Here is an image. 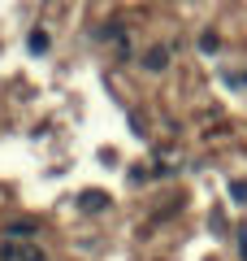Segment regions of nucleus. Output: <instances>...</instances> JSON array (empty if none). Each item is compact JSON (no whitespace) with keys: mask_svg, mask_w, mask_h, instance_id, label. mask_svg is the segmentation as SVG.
<instances>
[{"mask_svg":"<svg viewBox=\"0 0 247 261\" xmlns=\"http://www.w3.org/2000/svg\"><path fill=\"white\" fill-rule=\"evenodd\" d=\"M78 205H82V209H109V196H100V192H87V196L78 200Z\"/></svg>","mask_w":247,"mask_h":261,"instance_id":"f257e3e1","label":"nucleus"},{"mask_svg":"<svg viewBox=\"0 0 247 261\" xmlns=\"http://www.w3.org/2000/svg\"><path fill=\"white\" fill-rule=\"evenodd\" d=\"M238 248H243V261H247V226H238Z\"/></svg>","mask_w":247,"mask_h":261,"instance_id":"0eeeda50","label":"nucleus"},{"mask_svg":"<svg viewBox=\"0 0 247 261\" xmlns=\"http://www.w3.org/2000/svg\"><path fill=\"white\" fill-rule=\"evenodd\" d=\"M230 196H234V200H247V183H234V187H230Z\"/></svg>","mask_w":247,"mask_h":261,"instance_id":"423d86ee","label":"nucleus"},{"mask_svg":"<svg viewBox=\"0 0 247 261\" xmlns=\"http://www.w3.org/2000/svg\"><path fill=\"white\" fill-rule=\"evenodd\" d=\"M30 53H48V31H35L30 35Z\"/></svg>","mask_w":247,"mask_h":261,"instance_id":"f03ea898","label":"nucleus"},{"mask_svg":"<svg viewBox=\"0 0 247 261\" xmlns=\"http://www.w3.org/2000/svg\"><path fill=\"white\" fill-rule=\"evenodd\" d=\"M30 231H35V222H13L9 226V235H30Z\"/></svg>","mask_w":247,"mask_h":261,"instance_id":"39448f33","label":"nucleus"},{"mask_svg":"<svg viewBox=\"0 0 247 261\" xmlns=\"http://www.w3.org/2000/svg\"><path fill=\"white\" fill-rule=\"evenodd\" d=\"M200 48H204V53H217L221 39H217V35H204V39H200Z\"/></svg>","mask_w":247,"mask_h":261,"instance_id":"20e7f679","label":"nucleus"},{"mask_svg":"<svg viewBox=\"0 0 247 261\" xmlns=\"http://www.w3.org/2000/svg\"><path fill=\"white\" fill-rule=\"evenodd\" d=\"M165 61H169V53L161 48V53H152V57H147V70H165Z\"/></svg>","mask_w":247,"mask_h":261,"instance_id":"7ed1b4c3","label":"nucleus"}]
</instances>
